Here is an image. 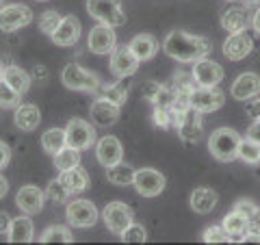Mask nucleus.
<instances>
[{
  "label": "nucleus",
  "instance_id": "nucleus-1",
  "mask_svg": "<svg viewBox=\"0 0 260 245\" xmlns=\"http://www.w3.org/2000/svg\"><path fill=\"white\" fill-rule=\"evenodd\" d=\"M162 50L180 63H195L213 52V44L208 37L189 35L184 30H172L162 42Z\"/></svg>",
  "mask_w": 260,
  "mask_h": 245
},
{
  "label": "nucleus",
  "instance_id": "nucleus-43",
  "mask_svg": "<svg viewBox=\"0 0 260 245\" xmlns=\"http://www.w3.org/2000/svg\"><path fill=\"white\" fill-rule=\"evenodd\" d=\"M158 89H160V83H156V80H148V83H143V91H141V96H143L148 102H152L154 98H156Z\"/></svg>",
  "mask_w": 260,
  "mask_h": 245
},
{
  "label": "nucleus",
  "instance_id": "nucleus-14",
  "mask_svg": "<svg viewBox=\"0 0 260 245\" xmlns=\"http://www.w3.org/2000/svg\"><path fill=\"white\" fill-rule=\"evenodd\" d=\"M139 59L135 56V52L130 50V46H119L111 52V72L119 78H128L137 74L139 70Z\"/></svg>",
  "mask_w": 260,
  "mask_h": 245
},
{
  "label": "nucleus",
  "instance_id": "nucleus-2",
  "mask_svg": "<svg viewBox=\"0 0 260 245\" xmlns=\"http://www.w3.org/2000/svg\"><path fill=\"white\" fill-rule=\"evenodd\" d=\"M239 145H241V135L234 128H228V126L217 128L208 139L210 154L221 163H230L234 159H239Z\"/></svg>",
  "mask_w": 260,
  "mask_h": 245
},
{
  "label": "nucleus",
  "instance_id": "nucleus-19",
  "mask_svg": "<svg viewBox=\"0 0 260 245\" xmlns=\"http://www.w3.org/2000/svg\"><path fill=\"white\" fill-rule=\"evenodd\" d=\"M50 37H52V42L56 46H61V48L74 46L80 39V22H78V18L76 15H65Z\"/></svg>",
  "mask_w": 260,
  "mask_h": 245
},
{
  "label": "nucleus",
  "instance_id": "nucleus-52",
  "mask_svg": "<svg viewBox=\"0 0 260 245\" xmlns=\"http://www.w3.org/2000/svg\"><path fill=\"white\" fill-rule=\"evenodd\" d=\"M3 72H5V68H3V65H0V78H3Z\"/></svg>",
  "mask_w": 260,
  "mask_h": 245
},
{
  "label": "nucleus",
  "instance_id": "nucleus-32",
  "mask_svg": "<svg viewBox=\"0 0 260 245\" xmlns=\"http://www.w3.org/2000/svg\"><path fill=\"white\" fill-rule=\"evenodd\" d=\"M54 167L59 171H68L72 167H78L80 165V150L72 148V145H65L61 152L54 154Z\"/></svg>",
  "mask_w": 260,
  "mask_h": 245
},
{
  "label": "nucleus",
  "instance_id": "nucleus-40",
  "mask_svg": "<svg viewBox=\"0 0 260 245\" xmlns=\"http://www.w3.org/2000/svg\"><path fill=\"white\" fill-rule=\"evenodd\" d=\"M202 241L204 243H225L230 241V236H228V232L223 230V226H208L204 234H202Z\"/></svg>",
  "mask_w": 260,
  "mask_h": 245
},
{
  "label": "nucleus",
  "instance_id": "nucleus-5",
  "mask_svg": "<svg viewBox=\"0 0 260 245\" xmlns=\"http://www.w3.org/2000/svg\"><path fill=\"white\" fill-rule=\"evenodd\" d=\"M165 176L160 174L158 169L154 167H141L135 171V180H133V187L137 189V193L143 195V198H156L165 191Z\"/></svg>",
  "mask_w": 260,
  "mask_h": 245
},
{
  "label": "nucleus",
  "instance_id": "nucleus-3",
  "mask_svg": "<svg viewBox=\"0 0 260 245\" xmlns=\"http://www.w3.org/2000/svg\"><path fill=\"white\" fill-rule=\"evenodd\" d=\"M87 11L95 22L113 28L126 24V13L121 9L119 0H87Z\"/></svg>",
  "mask_w": 260,
  "mask_h": 245
},
{
  "label": "nucleus",
  "instance_id": "nucleus-18",
  "mask_svg": "<svg viewBox=\"0 0 260 245\" xmlns=\"http://www.w3.org/2000/svg\"><path fill=\"white\" fill-rule=\"evenodd\" d=\"M251 50H254V42H251V35L245 30L232 33L223 42V54L230 61H243Z\"/></svg>",
  "mask_w": 260,
  "mask_h": 245
},
{
  "label": "nucleus",
  "instance_id": "nucleus-21",
  "mask_svg": "<svg viewBox=\"0 0 260 245\" xmlns=\"http://www.w3.org/2000/svg\"><path fill=\"white\" fill-rule=\"evenodd\" d=\"M230 94L237 100H251L260 94V76L254 72H243L230 87Z\"/></svg>",
  "mask_w": 260,
  "mask_h": 245
},
{
  "label": "nucleus",
  "instance_id": "nucleus-39",
  "mask_svg": "<svg viewBox=\"0 0 260 245\" xmlns=\"http://www.w3.org/2000/svg\"><path fill=\"white\" fill-rule=\"evenodd\" d=\"M46 195H48V198H50L52 202H56V204H59V202H68V198H70L72 193H70L68 189H65V187H63V182L59 180V178H56V180H52L50 185H48Z\"/></svg>",
  "mask_w": 260,
  "mask_h": 245
},
{
  "label": "nucleus",
  "instance_id": "nucleus-37",
  "mask_svg": "<svg viewBox=\"0 0 260 245\" xmlns=\"http://www.w3.org/2000/svg\"><path fill=\"white\" fill-rule=\"evenodd\" d=\"M61 13L59 11H54V9H50V11H44L42 15H39V30L42 33H46V35H52V33L56 30V26L61 24Z\"/></svg>",
  "mask_w": 260,
  "mask_h": 245
},
{
  "label": "nucleus",
  "instance_id": "nucleus-42",
  "mask_svg": "<svg viewBox=\"0 0 260 245\" xmlns=\"http://www.w3.org/2000/svg\"><path fill=\"white\" fill-rule=\"evenodd\" d=\"M245 241H256L260 243V208H256L249 215V230H247V239Z\"/></svg>",
  "mask_w": 260,
  "mask_h": 245
},
{
  "label": "nucleus",
  "instance_id": "nucleus-45",
  "mask_svg": "<svg viewBox=\"0 0 260 245\" xmlns=\"http://www.w3.org/2000/svg\"><path fill=\"white\" fill-rule=\"evenodd\" d=\"M9 161H11V150H9V145H7L5 141H0V169H5L7 165H9Z\"/></svg>",
  "mask_w": 260,
  "mask_h": 245
},
{
  "label": "nucleus",
  "instance_id": "nucleus-9",
  "mask_svg": "<svg viewBox=\"0 0 260 245\" xmlns=\"http://www.w3.org/2000/svg\"><path fill=\"white\" fill-rule=\"evenodd\" d=\"M102 219L113 234H121L133 224V208L126 202H109L102 210Z\"/></svg>",
  "mask_w": 260,
  "mask_h": 245
},
{
  "label": "nucleus",
  "instance_id": "nucleus-48",
  "mask_svg": "<svg viewBox=\"0 0 260 245\" xmlns=\"http://www.w3.org/2000/svg\"><path fill=\"white\" fill-rule=\"evenodd\" d=\"M9 228H11V217L0 210V234H7L9 232Z\"/></svg>",
  "mask_w": 260,
  "mask_h": 245
},
{
  "label": "nucleus",
  "instance_id": "nucleus-54",
  "mask_svg": "<svg viewBox=\"0 0 260 245\" xmlns=\"http://www.w3.org/2000/svg\"><path fill=\"white\" fill-rule=\"evenodd\" d=\"M0 5H3V0H0Z\"/></svg>",
  "mask_w": 260,
  "mask_h": 245
},
{
  "label": "nucleus",
  "instance_id": "nucleus-28",
  "mask_svg": "<svg viewBox=\"0 0 260 245\" xmlns=\"http://www.w3.org/2000/svg\"><path fill=\"white\" fill-rule=\"evenodd\" d=\"M128 85L126 80L121 78L117 80V83H109V85H100V89H98V96L100 98H107V100H111L113 104H117V107H124L126 104V98H128Z\"/></svg>",
  "mask_w": 260,
  "mask_h": 245
},
{
  "label": "nucleus",
  "instance_id": "nucleus-4",
  "mask_svg": "<svg viewBox=\"0 0 260 245\" xmlns=\"http://www.w3.org/2000/svg\"><path fill=\"white\" fill-rule=\"evenodd\" d=\"M63 85L72 89V91H98L100 89V78L85 68H80L78 63H68L61 72Z\"/></svg>",
  "mask_w": 260,
  "mask_h": 245
},
{
  "label": "nucleus",
  "instance_id": "nucleus-29",
  "mask_svg": "<svg viewBox=\"0 0 260 245\" xmlns=\"http://www.w3.org/2000/svg\"><path fill=\"white\" fill-rule=\"evenodd\" d=\"M3 78H5L7 83H9L20 96H24V94H26L28 89H30V76L26 74V70L18 68V65H9V68H5Z\"/></svg>",
  "mask_w": 260,
  "mask_h": 245
},
{
  "label": "nucleus",
  "instance_id": "nucleus-11",
  "mask_svg": "<svg viewBox=\"0 0 260 245\" xmlns=\"http://www.w3.org/2000/svg\"><path fill=\"white\" fill-rule=\"evenodd\" d=\"M225 102L223 91L217 87H195V91L191 94V107L198 109L200 113H213L217 109H221Z\"/></svg>",
  "mask_w": 260,
  "mask_h": 245
},
{
  "label": "nucleus",
  "instance_id": "nucleus-16",
  "mask_svg": "<svg viewBox=\"0 0 260 245\" xmlns=\"http://www.w3.org/2000/svg\"><path fill=\"white\" fill-rule=\"evenodd\" d=\"M124 157V148H121V141L117 137L107 135V137H100L95 143V159L102 167H111L115 163L121 161Z\"/></svg>",
  "mask_w": 260,
  "mask_h": 245
},
{
  "label": "nucleus",
  "instance_id": "nucleus-41",
  "mask_svg": "<svg viewBox=\"0 0 260 245\" xmlns=\"http://www.w3.org/2000/svg\"><path fill=\"white\" fill-rule=\"evenodd\" d=\"M152 119L158 128H169V126H174V111L165 107H154Z\"/></svg>",
  "mask_w": 260,
  "mask_h": 245
},
{
  "label": "nucleus",
  "instance_id": "nucleus-46",
  "mask_svg": "<svg viewBox=\"0 0 260 245\" xmlns=\"http://www.w3.org/2000/svg\"><path fill=\"white\" fill-rule=\"evenodd\" d=\"M247 115L251 117V119H260V98H256L251 104H247Z\"/></svg>",
  "mask_w": 260,
  "mask_h": 245
},
{
  "label": "nucleus",
  "instance_id": "nucleus-44",
  "mask_svg": "<svg viewBox=\"0 0 260 245\" xmlns=\"http://www.w3.org/2000/svg\"><path fill=\"white\" fill-rule=\"evenodd\" d=\"M234 208H237V210H241V213H245V215L249 217V215L254 213V210H256L258 206H256V204L251 202V200H239L237 204H234Z\"/></svg>",
  "mask_w": 260,
  "mask_h": 245
},
{
  "label": "nucleus",
  "instance_id": "nucleus-50",
  "mask_svg": "<svg viewBox=\"0 0 260 245\" xmlns=\"http://www.w3.org/2000/svg\"><path fill=\"white\" fill-rule=\"evenodd\" d=\"M7 191H9V182H7L5 178L0 176V200H3L5 195H7Z\"/></svg>",
  "mask_w": 260,
  "mask_h": 245
},
{
  "label": "nucleus",
  "instance_id": "nucleus-8",
  "mask_svg": "<svg viewBox=\"0 0 260 245\" xmlns=\"http://www.w3.org/2000/svg\"><path fill=\"white\" fill-rule=\"evenodd\" d=\"M30 22H32V11L26 5L13 3V5L0 7V30L13 33V30L24 28Z\"/></svg>",
  "mask_w": 260,
  "mask_h": 245
},
{
  "label": "nucleus",
  "instance_id": "nucleus-23",
  "mask_svg": "<svg viewBox=\"0 0 260 245\" xmlns=\"http://www.w3.org/2000/svg\"><path fill=\"white\" fill-rule=\"evenodd\" d=\"M217 191L210 189V187H198V189H193L191 198H189V204L195 213L200 215H206L210 213L215 206H217Z\"/></svg>",
  "mask_w": 260,
  "mask_h": 245
},
{
  "label": "nucleus",
  "instance_id": "nucleus-7",
  "mask_svg": "<svg viewBox=\"0 0 260 245\" xmlns=\"http://www.w3.org/2000/svg\"><path fill=\"white\" fill-rule=\"evenodd\" d=\"M98 217H100V213L93 206V202L89 200H72L65 206V219L74 228H91L95 226Z\"/></svg>",
  "mask_w": 260,
  "mask_h": 245
},
{
  "label": "nucleus",
  "instance_id": "nucleus-36",
  "mask_svg": "<svg viewBox=\"0 0 260 245\" xmlns=\"http://www.w3.org/2000/svg\"><path fill=\"white\" fill-rule=\"evenodd\" d=\"M20 94L7 83L5 78H0V107L3 109H18L20 107Z\"/></svg>",
  "mask_w": 260,
  "mask_h": 245
},
{
  "label": "nucleus",
  "instance_id": "nucleus-34",
  "mask_svg": "<svg viewBox=\"0 0 260 245\" xmlns=\"http://www.w3.org/2000/svg\"><path fill=\"white\" fill-rule=\"evenodd\" d=\"M39 241H42V243H72V241H74V236H72L70 228H65V226H50V228H46V230L42 232Z\"/></svg>",
  "mask_w": 260,
  "mask_h": 245
},
{
  "label": "nucleus",
  "instance_id": "nucleus-38",
  "mask_svg": "<svg viewBox=\"0 0 260 245\" xmlns=\"http://www.w3.org/2000/svg\"><path fill=\"white\" fill-rule=\"evenodd\" d=\"M119 236H121V241H124V243H145V241H148V230H145L141 224L133 222Z\"/></svg>",
  "mask_w": 260,
  "mask_h": 245
},
{
  "label": "nucleus",
  "instance_id": "nucleus-17",
  "mask_svg": "<svg viewBox=\"0 0 260 245\" xmlns=\"http://www.w3.org/2000/svg\"><path fill=\"white\" fill-rule=\"evenodd\" d=\"M119 109L117 104H113L111 100H107V98H100L98 96L95 100L91 102V109H89V115H91L93 124L100 126V128H109L113 126L115 121L119 119Z\"/></svg>",
  "mask_w": 260,
  "mask_h": 245
},
{
  "label": "nucleus",
  "instance_id": "nucleus-25",
  "mask_svg": "<svg viewBox=\"0 0 260 245\" xmlns=\"http://www.w3.org/2000/svg\"><path fill=\"white\" fill-rule=\"evenodd\" d=\"M130 50L135 52V56L139 61H150L154 54L158 52V42L154 35H148V33H141V35H135L133 42L128 44Z\"/></svg>",
  "mask_w": 260,
  "mask_h": 245
},
{
  "label": "nucleus",
  "instance_id": "nucleus-27",
  "mask_svg": "<svg viewBox=\"0 0 260 245\" xmlns=\"http://www.w3.org/2000/svg\"><path fill=\"white\" fill-rule=\"evenodd\" d=\"M59 180L63 182V187L68 189L70 193H83L89 189V174L83 167H72L68 171H61Z\"/></svg>",
  "mask_w": 260,
  "mask_h": 245
},
{
  "label": "nucleus",
  "instance_id": "nucleus-24",
  "mask_svg": "<svg viewBox=\"0 0 260 245\" xmlns=\"http://www.w3.org/2000/svg\"><path fill=\"white\" fill-rule=\"evenodd\" d=\"M7 236H9V243H28V241H32V236H35V226H32V222H30V215L13 217Z\"/></svg>",
  "mask_w": 260,
  "mask_h": 245
},
{
  "label": "nucleus",
  "instance_id": "nucleus-55",
  "mask_svg": "<svg viewBox=\"0 0 260 245\" xmlns=\"http://www.w3.org/2000/svg\"><path fill=\"white\" fill-rule=\"evenodd\" d=\"M39 3H44V0H39Z\"/></svg>",
  "mask_w": 260,
  "mask_h": 245
},
{
  "label": "nucleus",
  "instance_id": "nucleus-12",
  "mask_svg": "<svg viewBox=\"0 0 260 245\" xmlns=\"http://www.w3.org/2000/svg\"><path fill=\"white\" fill-rule=\"evenodd\" d=\"M113 30L115 28L107 26V24H98V26H93L89 30V39H87L89 50L93 54H111L117 48V37Z\"/></svg>",
  "mask_w": 260,
  "mask_h": 245
},
{
  "label": "nucleus",
  "instance_id": "nucleus-51",
  "mask_svg": "<svg viewBox=\"0 0 260 245\" xmlns=\"http://www.w3.org/2000/svg\"><path fill=\"white\" fill-rule=\"evenodd\" d=\"M243 5H245L247 9L249 7H260V0H243Z\"/></svg>",
  "mask_w": 260,
  "mask_h": 245
},
{
  "label": "nucleus",
  "instance_id": "nucleus-15",
  "mask_svg": "<svg viewBox=\"0 0 260 245\" xmlns=\"http://www.w3.org/2000/svg\"><path fill=\"white\" fill-rule=\"evenodd\" d=\"M48 195L39 189L37 185H24L22 189L15 193V204L24 215H37L44 208V200Z\"/></svg>",
  "mask_w": 260,
  "mask_h": 245
},
{
  "label": "nucleus",
  "instance_id": "nucleus-33",
  "mask_svg": "<svg viewBox=\"0 0 260 245\" xmlns=\"http://www.w3.org/2000/svg\"><path fill=\"white\" fill-rule=\"evenodd\" d=\"M239 159L245 161L247 165H258L260 163V143L254 141V139H241L239 145Z\"/></svg>",
  "mask_w": 260,
  "mask_h": 245
},
{
  "label": "nucleus",
  "instance_id": "nucleus-30",
  "mask_svg": "<svg viewBox=\"0 0 260 245\" xmlns=\"http://www.w3.org/2000/svg\"><path fill=\"white\" fill-rule=\"evenodd\" d=\"M65 145H68V135H65V128H50V130H46L44 137H42L44 152L52 154V157L56 152H61Z\"/></svg>",
  "mask_w": 260,
  "mask_h": 245
},
{
  "label": "nucleus",
  "instance_id": "nucleus-13",
  "mask_svg": "<svg viewBox=\"0 0 260 245\" xmlns=\"http://www.w3.org/2000/svg\"><path fill=\"white\" fill-rule=\"evenodd\" d=\"M191 74L195 78V83H198V87H217L223 80V68L204 56V59H198L193 63Z\"/></svg>",
  "mask_w": 260,
  "mask_h": 245
},
{
  "label": "nucleus",
  "instance_id": "nucleus-53",
  "mask_svg": "<svg viewBox=\"0 0 260 245\" xmlns=\"http://www.w3.org/2000/svg\"><path fill=\"white\" fill-rule=\"evenodd\" d=\"M228 3H234V0H228Z\"/></svg>",
  "mask_w": 260,
  "mask_h": 245
},
{
  "label": "nucleus",
  "instance_id": "nucleus-20",
  "mask_svg": "<svg viewBox=\"0 0 260 245\" xmlns=\"http://www.w3.org/2000/svg\"><path fill=\"white\" fill-rule=\"evenodd\" d=\"M251 24V15L245 5H234L230 9H225L221 15V26L228 33H241L247 30V26Z\"/></svg>",
  "mask_w": 260,
  "mask_h": 245
},
{
  "label": "nucleus",
  "instance_id": "nucleus-31",
  "mask_svg": "<svg viewBox=\"0 0 260 245\" xmlns=\"http://www.w3.org/2000/svg\"><path fill=\"white\" fill-rule=\"evenodd\" d=\"M135 171L128 165V163H115V165H111L107 167V178H109V182L113 185H117V187H126V185H133L135 180Z\"/></svg>",
  "mask_w": 260,
  "mask_h": 245
},
{
  "label": "nucleus",
  "instance_id": "nucleus-49",
  "mask_svg": "<svg viewBox=\"0 0 260 245\" xmlns=\"http://www.w3.org/2000/svg\"><path fill=\"white\" fill-rule=\"evenodd\" d=\"M251 28H254L258 35H260V7L256 9V13H254V18H251Z\"/></svg>",
  "mask_w": 260,
  "mask_h": 245
},
{
  "label": "nucleus",
  "instance_id": "nucleus-35",
  "mask_svg": "<svg viewBox=\"0 0 260 245\" xmlns=\"http://www.w3.org/2000/svg\"><path fill=\"white\" fill-rule=\"evenodd\" d=\"M169 85L176 89V94H182V96H191L195 91V87H198L193 74H186V72H176Z\"/></svg>",
  "mask_w": 260,
  "mask_h": 245
},
{
  "label": "nucleus",
  "instance_id": "nucleus-6",
  "mask_svg": "<svg viewBox=\"0 0 260 245\" xmlns=\"http://www.w3.org/2000/svg\"><path fill=\"white\" fill-rule=\"evenodd\" d=\"M65 135H68V145L76 150H89L95 143V128L89 121L80 117H72L65 126Z\"/></svg>",
  "mask_w": 260,
  "mask_h": 245
},
{
  "label": "nucleus",
  "instance_id": "nucleus-47",
  "mask_svg": "<svg viewBox=\"0 0 260 245\" xmlns=\"http://www.w3.org/2000/svg\"><path fill=\"white\" fill-rule=\"evenodd\" d=\"M247 137H249V139H254V141H258V143H260V119H256L254 124H251V126L247 128Z\"/></svg>",
  "mask_w": 260,
  "mask_h": 245
},
{
  "label": "nucleus",
  "instance_id": "nucleus-22",
  "mask_svg": "<svg viewBox=\"0 0 260 245\" xmlns=\"http://www.w3.org/2000/svg\"><path fill=\"white\" fill-rule=\"evenodd\" d=\"M223 230L230 236V241H245L247 239V230H249V217L245 213L234 208L232 213H228L223 217Z\"/></svg>",
  "mask_w": 260,
  "mask_h": 245
},
{
  "label": "nucleus",
  "instance_id": "nucleus-10",
  "mask_svg": "<svg viewBox=\"0 0 260 245\" xmlns=\"http://www.w3.org/2000/svg\"><path fill=\"white\" fill-rule=\"evenodd\" d=\"M174 126H176L178 137H180L182 141H186V143L198 141L202 137V130H204V126H202V113L193 107L186 109L180 113V115H176Z\"/></svg>",
  "mask_w": 260,
  "mask_h": 245
},
{
  "label": "nucleus",
  "instance_id": "nucleus-26",
  "mask_svg": "<svg viewBox=\"0 0 260 245\" xmlns=\"http://www.w3.org/2000/svg\"><path fill=\"white\" fill-rule=\"evenodd\" d=\"M13 121L15 126L24 133H30V130H35L39 126V121H42V113L35 104H20L18 109H15V115H13Z\"/></svg>",
  "mask_w": 260,
  "mask_h": 245
}]
</instances>
